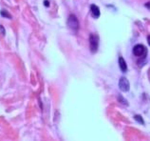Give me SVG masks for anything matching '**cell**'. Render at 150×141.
Returning <instances> with one entry per match:
<instances>
[{"label":"cell","instance_id":"cell-1","mask_svg":"<svg viewBox=\"0 0 150 141\" xmlns=\"http://www.w3.org/2000/svg\"><path fill=\"white\" fill-rule=\"evenodd\" d=\"M98 45H99V37L95 33H91L89 35V46H90V52H96L98 50Z\"/></svg>","mask_w":150,"mask_h":141},{"label":"cell","instance_id":"cell-2","mask_svg":"<svg viewBox=\"0 0 150 141\" xmlns=\"http://www.w3.org/2000/svg\"><path fill=\"white\" fill-rule=\"evenodd\" d=\"M68 26L73 31H78L79 29V22H78L77 17L74 14H70L68 18Z\"/></svg>","mask_w":150,"mask_h":141},{"label":"cell","instance_id":"cell-3","mask_svg":"<svg viewBox=\"0 0 150 141\" xmlns=\"http://www.w3.org/2000/svg\"><path fill=\"white\" fill-rule=\"evenodd\" d=\"M119 88H120L122 92H128L130 88L129 81L126 77H121L120 80H119Z\"/></svg>","mask_w":150,"mask_h":141},{"label":"cell","instance_id":"cell-4","mask_svg":"<svg viewBox=\"0 0 150 141\" xmlns=\"http://www.w3.org/2000/svg\"><path fill=\"white\" fill-rule=\"evenodd\" d=\"M146 54V48L143 45H136L133 48V54L136 56H143V54Z\"/></svg>","mask_w":150,"mask_h":141},{"label":"cell","instance_id":"cell-5","mask_svg":"<svg viewBox=\"0 0 150 141\" xmlns=\"http://www.w3.org/2000/svg\"><path fill=\"white\" fill-rule=\"evenodd\" d=\"M90 11H91V14L94 18H98L100 16V9L96 5L90 6Z\"/></svg>","mask_w":150,"mask_h":141},{"label":"cell","instance_id":"cell-6","mask_svg":"<svg viewBox=\"0 0 150 141\" xmlns=\"http://www.w3.org/2000/svg\"><path fill=\"white\" fill-rule=\"evenodd\" d=\"M119 66H120L121 71L124 72V73H126L127 71V65L126 63V61H124V59L122 57V56L119 57Z\"/></svg>","mask_w":150,"mask_h":141},{"label":"cell","instance_id":"cell-7","mask_svg":"<svg viewBox=\"0 0 150 141\" xmlns=\"http://www.w3.org/2000/svg\"><path fill=\"white\" fill-rule=\"evenodd\" d=\"M0 14H1V16H3V17L9 18V19H11V14L8 11H6V10H2L1 12H0Z\"/></svg>","mask_w":150,"mask_h":141},{"label":"cell","instance_id":"cell-8","mask_svg":"<svg viewBox=\"0 0 150 141\" xmlns=\"http://www.w3.org/2000/svg\"><path fill=\"white\" fill-rule=\"evenodd\" d=\"M135 119L137 120V121H139L141 124H143V117L141 116V115H135Z\"/></svg>","mask_w":150,"mask_h":141},{"label":"cell","instance_id":"cell-9","mask_svg":"<svg viewBox=\"0 0 150 141\" xmlns=\"http://www.w3.org/2000/svg\"><path fill=\"white\" fill-rule=\"evenodd\" d=\"M0 31H1V33H2L3 35H5L6 32H5V30H4V27H3L2 25H1V26H0Z\"/></svg>","mask_w":150,"mask_h":141},{"label":"cell","instance_id":"cell-10","mask_svg":"<svg viewBox=\"0 0 150 141\" xmlns=\"http://www.w3.org/2000/svg\"><path fill=\"white\" fill-rule=\"evenodd\" d=\"M44 5L47 6V7H49V1H48V0H45V1H44Z\"/></svg>","mask_w":150,"mask_h":141},{"label":"cell","instance_id":"cell-11","mask_svg":"<svg viewBox=\"0 0 150 141\" xmlns=\"http://www.w3.org/2000/svg\"><path fill=\"white\" fill-rule=\"evenodd\" d=\"M145 7L147 8V9H149V10H150V2L146 3V4H145Z\"/></svg>","mask_w":150,"mask_h":141},{"label":"cell","instance_id":"cell-12","mask_svg":"<svg viewBox=\"0 0 150 141\" xmlns=\"http://www.w3.org/2000/svg\"><path fill=\"white\" fill-rule=\"evenodd\" d=\"M147 40H148V44L150 45V36H148V37H147Z\"/></svg>","mask_w":150,"mask_h":141}]
</instances>
